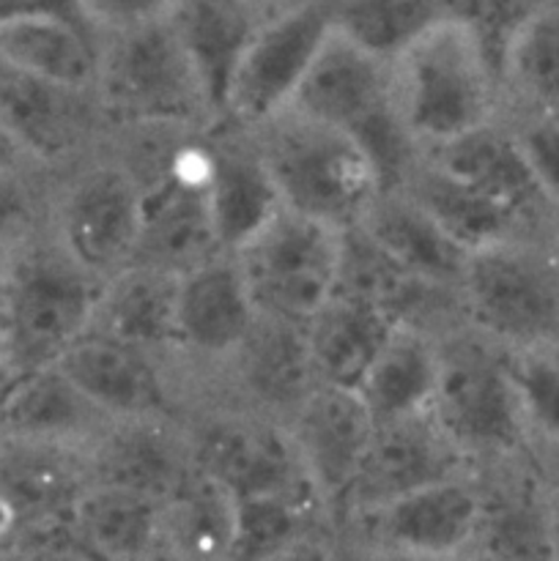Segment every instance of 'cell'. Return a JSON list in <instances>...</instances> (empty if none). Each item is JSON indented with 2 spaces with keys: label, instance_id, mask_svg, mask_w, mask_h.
<instances>
[{
  "label": "cell",
  "instance_id": "47",
  "mask_svg": "<svg viewBox=\"0 0 559 561\" xmlns=\"http://www.w3.org/2000/svg\"><path fill=\"white\" fill-rule=\"evenodd\" d=\"M354 546H356V542H354ZM362 553H365V561H444V559H425V557H406V553L373 551V548H362Z\"/></svg>",
  "mask_w": 559,
  "mask_h": 561
},
{
  "label": "cell",
  "instance_id": "24",
  "mask_svg": "<svg viewBox=\"0 0 559 561\" xmlns=\"http://www.w3.org/2000/svg\"><path fill=\"white\" fill-rule=\"evenodd\" d=\"M168 20L223 121L233 71L261 20L241 0H175Z\"/></svg>",
  "mask_w": 559,
  "mask_h": 561
},
{
  "label": "cell",
  "instance_id": "52",
  "mask_svg": "<svg viewBox=\"0 0 559 561\" xmlns=\"http://www.w3.org/2000/svg\"><path fill=\"white\" fill-rule=\"evenodd\" d=\"M455 561H493V559H488V557H482V553H477V551H466L464 557H458Z\"/></svg>",
  "mask_w": 559,
  "mask_h": 561
},
{
  "label": "cell",
  "instance_id": "25",
  "mask_svg": "<svg viewBox=\"0 0 559 561\" xmlns=\"http://www.w3.org/2000/svg\"><path fill=\"white\" fill-rule=\"evenodd\" d=\"M438 381V343L414 323H398L356 394L376 427L431 411Z\"/></svg>",
  "mask_w": 559,
  "mask_h": 561
},
{
  "label": "cell",
  "instance_id": "19",
  "mask_svg": "<svg viewBox=\"0 0 559 561\" xmlns=\"http://www.w3.org/2000/svg\"><path fill=\"white\" fill-rule=\"evenodd\" d=\"M85 455L91 482L142 493L162 507L195 474L192 444L184 447L159 416L110 422Z\"/></svg>",
  "mask_w": 559,
  "mask_h": 561
},
{
  "label": "cell",
  "instance_id": "22",
  "mask_svg": "<svg viewBox=\"0 0 559 561\" xmlns=\"http://www.w3.org/2000/svg\"><path fill=\"white\" fill-rule=\"evenodd\" d=\"M93 561H157L164 557V507L142 493L91 485L66 524Z\"/></svg>",
  "mask_w": 559,
  "mask_h": 561
},
{
  "label": "cell",
  "instance_id": "39",
  "mask_svg": "<svg viewBox=\"0 0 559 561\" xmlns=\"http://www.w3.org/2000/svg\"><path fill=\"white\" fill-rule=\"evenodd\" d=\"M546 5H551V0H480L477 14L469 27H475L480 42L486 44L488 55L493 58L497 69L510 38H513L526 22L535 20Z\"/></svg>",
  "mask_w": 559,
  "mask_h": 561
},
{
  "label": "cell",
  "instance_id": "4",
  "mask_svg": "<svg viewBox=\"0 0 559 561\" xmlns=\"http://www.w3.org/2000/svg\"><path fill=\"white\" fill-rule=\"evenodd\" d=\"M102 285L58 239L27 241L0 272V345L11 376L58 365L93 327Z\"/></svg>",
  "mask_w": 559,
  "mask_h": 561
},
{
  "label": "cell",
  "instance_id": "1",
  "mask_svg": "<svg viewBox=\"0 0 559 561\" xmlns=\"http://www.w3.org/2000/svg\"><path fill=\"white\" fill-rule=\"evenodd\" d=\"M392 102L422 157L497 124L504 110L497 64L458 20H442L392 60Z\"/></svg>",
  "mask_w": 559,
  "mask_h": 561
},
{
  "label": "cell",
  "instance_id": "13",
  "mask_svg": "<svg viewBox=\"0 0 559 561\" xmlns=\"http://www.w3.org/2000/svg\"><path fill=\"white\" fill-rule=\"evenodd\" d=\"M288 433L329 513L343 507L376 436V422L360 394L316 387L294 411Z\"/></svg>",
  "mask_w": 559,
  "mask_h": 561
},
{
  "label": "cell",
  "instance_id": "21",
  "mask_svg": "<svg viewBox=\"0 0 559 561\" xmlns=\"http://www.w3.org/2000/svg\"><path fill=\"white\" fill-rule=\"evenodd\" d=\"M110 425L107 416L58 370L22 373L11 378L0 403V438L85 449Z\"/></svg>",
  "mask_w": 559,
  "mask_h": 561
},
{
  "label": "cell",
  "instance_id": "5",
  "mask_svg": "<svg viewBox=\"0 0 559 561\" xmlns=\"http://www.w3.org/2000/svg\"><path fill=\"white\" fill-rule=\"evenodd\" d=\"M455 296L475 334L510 354L559 351L557 241L510 239L466 255Z\"/></svg>",
  "mask_w": 559,
  "mask_h": 561
},
{
  "label": "cell",
  "instance_id": "28",
  "mask_svg": "<svg viewBox=\"0 0 559 561\" xmlns=\"http://www.w3.org/2000/svg\"><path fill=\"white\" fill-rule=\"evenodd\" d=\"M0 64L20 75L69 88L96 91L99 38L69 20H20L0 25Z\"/></svg>",
  "mask_w": 559,
  "mask_h": 561
},
{
  "label": "cell",
  "instance_id": "8",
  "mask_svg": "<svg viewBox=\"0 0 559 561\" xmlns=\"http://www.w3.org/2000/svg\"><path fill=\"white\" fill-rule=\"evenodd\" d=\"M343 236L288 208L258 228L233 252L258 316L307 327L340 290Z\"/></svg>",
  "mask_w": 559,
  "mask_h": 561
},
{
  "label": "cell",
  "instance_id": "41",
  "mask_svg": "<svg viewBox=\"0 0 559 561\" xmlns=\"http://www.w3.org/2000/svg\"><path fill=\"white\" fill-rule=\"evenodd\" d=\"M5 561H93L75 542V537L69 535L66 526L53 531H44V535L31 537V540L22 542L14 553Z\"/></svg>",
  "mask_w": 559,
  "mask_h": 561
},
{
  "label": "cell",
  "instance_id": "36",
  "mask_svg": "<svg viewBox=\"0 0 559 561\" xmlns=\"http://www.w3.org/2000/svg\"><path fill=\"white\" fill-rule=\"evenodd\" d=\"M513 378L521 394L529 436L559 449V356L513 354Z\"/></svg>",
  "mask_w": 559,
  "mask_h": 561
},
{
  "label": "cell",
  "instance_id": "11",
  "mask_svg": "<svg viewBox=\"0 0 559 561\" xmlns=\"http://www.w3.org/2000/svg\"><path fill=\"white\" fill-rule=\"evenodd\" d=\"M140 206V179L124 164H99L66 190L55 239L85 272L107 283L135 261Z\"/></svg>",
  "mask_w": 559,
  "mask_h": 561
},
{
  "label": "cell",
  "instance_id": "30",
  "mask_svg": "<svg viewBox=\"0 0 559 561\" xmlns=\"http://www.w3.org/2000/svg\"><path fill=\"white\" fill-rule=\"evenodd\" d=\"M214 142V168L208 184L214 228L223 252L233 255L258 228L283 208L277 190L258 157L255 146Z\"/></svg>",
  "mask_w": 559,
  "mask_h": 561
},
{
  "label": "cell",
  "instance_id": "50",
  "mask_svg": "<svg viewBox=\"0 0 559 561\" xmlns=\"http://www.w3.org/2000/svg\"><path fill=\"white\" fill-rule=\"evenodd\" d=\"M11 370L9 365H5V356H3V345H0V403H3V394H5V387L11 383Z\"/></svg>",
  "mask_w": 559,
  "mask_h": 561
},
{
  "label": "cell",
  "instance_id": "6",
  "mask_svg": "<svg viewBox=\"0 0 559 561\" xmlns=\"http://www.w3.org/2000/svg\"><path fill=\"white\" fill-rule=\"evenodd\" d=\"M96 102L102 118L129 129L219 124L170 20L99 38Z\"/></svg>",
  "mask_w": 559,
  "mask_h": 561
},
{
  "label": "cell",
  "instance_id": "27",
  "mask_svg": "<svg viewBox=\"0 0 559 561\" xmlns=\"http://www.w3.org/2000/svg\"><path fill=\"white\" fill-rule=\"evenodd\" d=\"M175 301L179 274L132 263L102 285L91 329L151 354L175 348Z\"/></svg>",
  "mask_w": 559,
  "mask_h": 561
},
{
  "label": "cell",
  "instance_id": "20",
  "mask_svg": "<svg viewBox=\"0 0 559 561\" xmlns=\"http://www.w3.org/2000/svg\"><path fill=\"white\" fill-rule=\"evenodd\" d=\"M258 310L233 255H217L179 277L175 348L208 359L236 356L250 337Z\"/></svg>",
  "mask_w": 559,
  "mask_h": 561
},
{
  "label": "cell",
  "instance_id": "45",
  "mask_svg": "<svg viewBox=\"0 0 559 561\" xmlns=\"http://www.w3.org/2000/svg\"><path fill=\"white\" fill-rule=\"evenodd\" d=\"M241 3H244L247 9L258 16V20L266 22V20H272V16L283 14V11L294 9V5L305 3V0H241Z\"/></svg>",
  "mask_w": 559,
  "mask_h": 561
},
{
  "label": "cell",
  "instance_id": "2",
  "mask_svg": "<svg viewBox=\"0 0 559 561\" xmlns=\"http://www.w3.org/2000/svg\"><path fill=\"white\" fill-rule=\"evenodd\" d=\"M247 135L283 208L338 233L360 228L384 195L373 159L345 131L285 110Z\"/></svg>",
  "mask_w": 559,
  "mask_h": 561
},
{
  "label": "cell",
  "instance_id": "34",
  "mask_svg": "<svg viewBox=\"0 0 559 561\" xmlns=\"http://www.w3.org/2000/svg\"><path fill=\"white\" fill-rule=\"evenodd\" d=\"M236 504L228 491L195 474L164 504V557L170 561H228Z\"/></svg>",
  "mask_w": 559,
  "mask_h": 561
},
{
  "label": "cell",
  "instance_id": "48",
  "mask_svg": "<svg viewBox=\"0 0 559 561\" xmlns=\"http://www.w3.org/2000/svg\"><path fill=\"white\" fill-rule=\"evenodd\" d=\"M334 561H365V553H362L360 546H354V542L338 535V551H334Z\"/></svg>",
  "mask_w": 559,
  "mask_h": 561
},
{
  "label": "cell",
  "instance_id": "9",
  "mask_svg": "<svg viewBox=\"0 0 559 561\" xmlns=\"http://www.w3.org/2000/svg\"><path fill=\"white\" fill-rule=\"evenodd\" d=\"M334 3L305 0L258 25L230 80L223 121L255 131L288 110L318 47L334 27Z\"/></svg>",
  "mask_w": 559,
  "mask_h": 561
},
{
  "label": "cell",
  "instance_id": "38",
  "mask_svg": "<svg viewBox=\"0 0 559 561\" xmlns=\"http://www.w3.org/2000/svg\"><path fill=\"white\" fill-rule=\"evenodd\" d=\"M77 3L88 31L96 38H104L164 22L175 0H77Z\"/></svg>",
  "mask_w": 559,
  "mask_h": 561
},
{
  "label": "cell",
  "instance_id": "43",
  "mask_svg": "<svg viewBox=\"0 0 559 561\" xmlns=\"http://www.w3.org/2000/svg\"><path fill=\"white\" fill-rule=\"evenodd\" d=\"M334 551H338V535L323 531V535H312L296 546L285 548L266 561H334Z\"/></svg>",
  "mask_w": 559,
  "mask_h": 561
},
{
  "label": "cell",
  "instance_id": "55",
  "mask_svg": "<svg viewBox=\"0 0 559 561\" xmlns=\"http://www.w3.org/2000/svg\"><path fill=\"white\" fill-rule=\"evenodd\" d=\"M554 354H557V356H559V351H554Z\"/></svg>",
  "mask_w": 559,
  "mask_h": 561
},
{
  "label": "cell",
  "instance_id": "37",
  "mask_svg": "<svg viewBox=\"0 0 559 561\" xmlns=\"http://www.w3.org/2000/svg\"><path fill=\"white\" fill-rule=\"evenodd\" d=\"M521 153L548 206H559V118H518L513 126Z\"/></svg>",
  "mask_w": 559,
  "mask_h": 561
},
{
  "label": "cell",
  "instance_id": "17",
  "mask_svg": "<svg viewBox=\"0 0 559 561\" xmlns=\"http://www.w3.org/2000/svg\"><path fill=\"white\" fill-rule=\"evenodd\" d=\"M102 118L96 93L69 91L0 64V121L27 162L71 157Z\"/></svg>",
  "mask_w": 559,
  "mask_h": 561
},
{
  "label": "cell",
  "instance_id": "40",
  "mask_svg": "<svg viewBox=\"0 0 559 561\" xmlns=\"http://www.w3.org/2000/svg\"><path fill=\"white\" fill-rule=\"evenodd\" d=\"M33 195L22 173H0V266L31 241Z\"/></svg>",
  "mask_w": 559,
  "mask_h": 561
},
{
  "label": "cell",
  "instance_id": "23",
  "mask_svg": "<svg viewBox=\"0 0 559 561\" xmlns=\"http://www.w3.org/2000/svg\"><path fill=\"white\" fill-rule=\"evenodd\" d=\"M398 323L384 307L340 288L305 327L318 387L356 392Z\"/></svg>",
  "mask_w": 559,
  "mask_h": 561
},
{
  "label": "cell",
  "instance_id": "7",
  "mask_svg": "<svg viewBox=\"0 0 559 561\" xmlns=\"http://www.w3.org/2000/svg\"><path fill=\"white\" fill-rule=\"evenodd\" d=\"M510 351L486 337L438 345L431 420L464 458H515L529 442Z\"/></svg>",
  "mask_w": 559,
  "mask_h": 561
},
{
  "label": "cell",
  "instance_id": "18",
  "mask_svg": "<svg viewBox=\"0 0 559 561\" xmlns=\"http://www.w3.org/2000/svg\"><path fill=\"white\" fill-rule=\"evenodd\" d=\"M55 367L110 422L162 416L164 383L151 351L88 329Z\"/></svg>",
  "mask_w": 559,
  "mask_h": 561
},
{
  "label": "cell",
  "instance_id": "42",
  "mask_svg": "<svg viewBox=\"0 0 559 561\" xmlns=\"http://www.w3.org/2000/svg\"><path fill=\"white\" fill-rule=\"evenodd\" d=\"M20 20H69L85 25L77 0H0V25Z\"/></svg>",
  "mask_w": 559,
  "mask_h": 561
},
{
  "label": "cell",
  "instance_id": "16",
  "mask_svg": "<svg viewBox=\"0 0 559 561\" xmlns=\"http://www.w3.org/2000/svg\"><path fill=\"white\" fill-rule=\"evenodd\" d=\"M425 159L455 184L513 214L529 230H537L540 225L548 228L551 222V206L521 153L513 126H502L497 121L438 151L425 153Z\"/></svg>",
  "mask_w": 559,
  "mask_h": 561
},
{
  "label": "cell",
  "instance_id": "51",
  "mask_svg": "<svg viewBox=\"0 0 559 561\" xmlns=\"http://www.w3.org/2000/svg\"><path fill=\"white\" fill-rule=\"evenodd\" d=\"M548 233H551V239L557 241V247H559V206L551 208V222H548Z\"/></svg>",
  "mask_w": 559,
  "mask_h": 561
},
{
  "label": "cell",
  "instance_id": "44",
  "mask_svg": "<svg viewBox=\"0 0 559 561\" xmlns=\"http://www.w3.org/2000/svg\"><path fill=\"white\" fill-rule=\"evenodd\" d=\"M25 162L27 157L22 153V148L16 146V140L11 137V131L5 129L3 121H0V173H20Z\"/></svg>",
  "mask_w": 559,
  "mask_h": 561
},
{
  "label": "cell",
  "instance_id": "26",
  "mask_svg": "<svg viewBox=\"0 0 559 561\" xmlns=\"http://www.w3.org/2000/svg\"><path fill=\"white\" fill-rule=\"evenodd\" d=\"M356 230L411 277L438 288L455 290L458 285L466 252L455 247L403 192H387L378 197Z\"/></svg>",
  "mask_w": 559,
  "mask_h": 561
},
{
  "label": "cell",
  "instance_id": "46",
  "mask_svg": "<svg viewBox=\"0 0 559 561\" xmlns=\"http://www.w3.org/2000/svg\"><path fill=\"white\" fill-rule=\"evenodd\" d=\"M436 3L447 20H458V22H466V25H471L480 0H436Z\"/></svg>",
  "mask_w": 559,
  "mask_h": 561
},
{
  "label": "cell",
  "instance_id": "29",
  "mask_svg": "<svg viewBox=\"0 0 559 561\" xmlns=\"http://www.w3.org/2000/svg\"><path fill=\"white\" fill-rule=\"evenodd\" d=\"M395 192L409 195L466 255L499 244V241L535 236V230L526 228L521 219L488 203L486 197L475 195L466 186L455 184L436 164L427 162L425 157L417 162L409 179L403 181V186Z\"/></svg>",
  "mask_w": 559,
  "mask_h": 561
},
{
  "label": "cell",
  "instance_id": "54",
  "mask_svg": "<svg viewBox=\"0 0 559 561\" xmlns=\"http://www.w3.org/2000/svg\"><path fill=\"white\" fill-rule=\"evenodd\" d=\"M551 3H557V5H559V0H551Z\"/></svg>",
  "mask_w": 559,
  "mask_h": 561
},
{
  "label": "cell",
  "instance_id": "15",
  "mask_svg": "<svg viewBox=\"0 0 559 561\" xmlns=\"http://www.w3.org/2000/svg\"><path fill=\"white\" fill-rule=\"evenodd\" d=\"M217 255L228 252L219 247L208 186L192 184L162 164L159 173L142 184L140 239L132 263L181 277Z\"/></svg>",
  "mask_w": 559,
  "mask_h": 561
},
{
  "label": "cell",
  "instance_id": "12",
  "mask_svg": "<svg viewBox=\"0 0 559 561\" xmlns=\"http://www.w3.org/2000/svg\"><path fill=\"white\" fill-rule=\"evenodd\" d=\"M195 469L241 499L321 493L307 477L288 427L261 420L214 422L192 444Z\"/></svg>",
  "mask_w": 559,
  "mask_h": 561
},
{
  "label": "cell",
  "instance_id": "49",
  "mask_svg": "<svg viewBox=\"0 0 559 561\" xmlns=\"http://www.w3.org/2000/svg\"><path fill=\"white\" fill-rule=\"evenodd\" d=\"M551 510H554V561H559V493L551 491Z\"/></svg>",
  "mask_w": 559,
  "mask_h": 561
},
{
  "label": "cell",
  "instance_id": "10",
  "mask_svg": "<svg viewBox=\"0 0 559 561\" xmlns=\"http://www.w3.org/2000/svg\"><path fill=\"white\" fill-rule=\"evenodd\" d=\"M480 518L482 491L458 474L356 515L340 537L373 551L455 561L475 546Z\"/></svg>",
  "mask_w": 559,
  "mask_h": 561
},
{
  "label": "cell",
  "instance_id": "3",
  "mask_svg": "<svg viewBox=\"0 0 559 561\" xmlns=\"http://www.w3.org/2000/svg\"><path fill=\"white\" fill-rule=\"evenodd\" d=\"M288 110L354 137L376 164L384 195L400 190L422 159L395 115L392 60L338 27L318 47Z\"/></svg>",
  "mask_w": 559,
  "mask_h": 561
},
{
  "label": "cell",
  "instance_id": "32",
  "mask_svg": "<svg viewBox=\"0 0 559 561\" xmlns=\"http://www.w3.org/2000/svg\"><path fill=\"white\" fill-rule=\"evenodd\" d=\"M502 104L515 118H559V5L526 22L499 60Z\"/></svg>",
  "mask_w": 559,
  "mask_h": 561
},
{
  "label": "cell",
  "instance_id": "14",
  "mask_svg": "<svg viewBox=\"0 0 559 561\" xmlns=\"http://www.w3.org/2000/svg\"><path fill=\"white\" fill-rule=\"evenodd\" d=\"M460 466L464 455L444 438L431 414L381 425L340 510L351 520L417 488L458 477Z\"/></svg>",
  "mask_w": 559,
  "mask_h": 561
},
{
  "label": "cell",
  "instance_id": "33",
  "mask_svg": "<svg viewBox=\"0 0 559 561\" xmlns=\"http://www.w3.org/2000/svg\"><path fill=\"white\" fill-rule=\"evenodd\" d=\"M236 359L250 392L274 409L296 411L301 400L318 387L305 327L258 316Z\"/></svg>",
  "mask_w": 559,
  "mask_h": 561
},
{
  "label": "cell",
  "instance_id": "31",
  "mask_svg": "<svg viewBox=\"0 0 559 561\" xmlns=\"http://www.w3.org/2000/svg\"><path fill=\"white\" fill-rule=\"evenodd\" d=\"M471 551L493 561H554L551 491L526 482L482 491V518Z\"/></svg>",
  "mask_w": 559,
  "mask_h": 561
},
{
  "label": "cell",
  "instance_id": "35",
  "mask_svg": "<svg viewBox=\"0 0 559 561\" xmlns=\"http://www.w3.org/2000/svg\"><path fill=\"white\" fill-rule=\"evenodd\" d=\"M447 16L436 0H338L334 27L378 58L395 60Z\"/></svg>",
  "mask_w": 559,
  "mask_h": 561
},
{
  "label": "cell",
  "instance_id": "53",
  "mask_svg": "<svg viewBox=\"0 0 559 561\" xmlns=\"http://www.w3.org/2000/svg\"><path fill=\"white\" fill-rule=\"evenodd\" d=\"M157 561H170V559H168V557H162V559H157Z\"/></svg>",
  "mask_w": 559,
  "mask_h": 561
}]
</instances>
